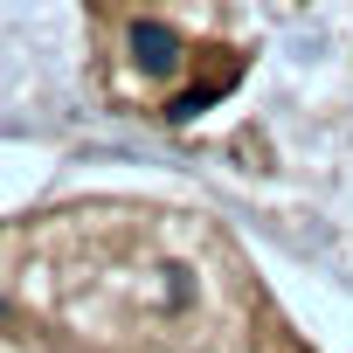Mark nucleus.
<instances>
[{
	"label": "nucleus",
	"mask_w": 353,
	"mask_h": 353,
	"mask_svg": "<svg viewBox=\"0 0 353 353\" xmlns=\"http://www.w3.org/2000/svg\"><path fill=\"white\" fill-rule=\"evenodd\" d=\"M132 49H145V70H159V77L181 63V42H173L166 28H152V21H139V28H132Z\"/></svg>",
	"instance_id": "obj_1"
}]
</instances>
